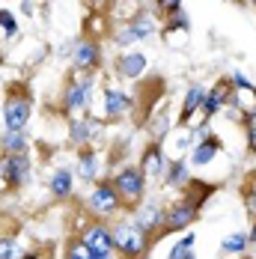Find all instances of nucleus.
<instances>
[{
  "label": "nucleus",
  "mask_w": 256,
  "mask_h": 259,
  "mask_svg": "<svg viewBox=\"0 0 256 259\" xmlns=\"http://www.w3.org/2000/svg\"><path fill=\"white\" fill-rule=\"evenodd\" d=\"M51 194L57 200H69L72 197V170L69 167H60L51 176Z\"/></svg>",
  "instance_id": "20"
},
{
  "label": "nucleus",
  "mask_w": 256,
  "mask_h": 259,
  "mask_svg": "<svg viewBox=\"0 0 256 259\" xmlns=\"http://www.w3.org/2000/svg\"><path fill=\"white\" fill-rule=\"evenodd\" d=\"M247 238H250V247H256V218H253V227H250V233H247Z\"/></svg>",
  "instance_id": "32"
},
{
  "label": "nucleus",
  "mask_w": 256,
  "mask_h": 259,
  "mask_svg": "<svg viewBox=\"0 0 256 259\" xmlns=\"http://www.w3.org/2000/svg\"><path fill=\"white\" fill-rule=\"evenodd\" d=\"M155 30H158V15H155V12H146V9H140L137 15H131L128 21L119 24V30L113 33V42L125 48V45H131V42H143V39L155 36Z\"/></svg>",
  "instance_id": "4"
},
{
  "label": "nucleus",
  "mask_w": 256,
  "mask_h": 259,
  "mask_svg": "<svg viewBox=\"0 0 256 259\" xmlns=\"http://www.w3.org/2000/svg\"><path fill=\"white\" fill-rule=\"evenodd\" d=\"M247 152H256V119L247 122Z\"/></svg>",
  "instance_id": "29"
},
{
  "label": "nucleus",
  "mask_w": 256,
  "mask_h": 259,
  "mask_svg": "<svg viewBox=\"0 0 256 259\" xmlns=\"http://www.w3.org/2000/svg\"><path fill=\"white\" fill-rule=\"evenodd\" d=\"M137 164H140V170L146 173V179H164V173H167V167H170V158L164 152L161 140L146 143V149H143V155H140Z\"/></svg>",
  "instance_id": "10"
},
{
  "label": "nucleus",
  "mask_w": 256,
  "mask_h": 259,
  "mask_svg": "<svg viewBox=\"0 0 256 259\" xmlns=\"http://www.w3.org/2000/svg\"><path fill=\"white\" fill-rule=\"evenodd\" d=\"M27 179H30V158H27V152L0 158V194L27 185Z\"/></svg>",
  "instance_id": "6"
},
{
  "label": "nucleus",
  "mask_w": 256,
  "mask_h": 259,
  "mask_svg": "<svg viewBox=\"0 0 256 259\" xmlns=\"http://www.w3.org/2000/svg\"><path fill=\"white\" fill-rule=\"evenodd\" d=\"M30 110H33V99L27 93H12L6 96L3 102V122L6 131H24L27 119H30Z\"/></svg>",
  "instance_id": "9"
},
{
  "label": "nucleus",
  "mask_w": 256,
  "mask_h": 259,
  "mask_svg": "<svg viewBox=\"0 0 256 259\" xmlns=\"http://www.w3.org/2000/svg\"><path fill=\"white\" fill-rule=\"evenodd\" d=\"M247 3H250V6H253V9H256V0H247Z\"/></svg>",
  "instance_id": "35"
},
{
  "label": "nucleus",
  "mask_w": 256,
  "mask_h": 259,
  "mask_svg": "<svg viewBox=\"0 0 256 259\" xmlns=\"http://www.w3.org/2000/svg\"><path fill=\"white\" fill-rule=\"evenodd\" d=\"M194 244H197V235H194V233H185V235L179 238V241H176V244L170 247L167 259H182L185 253H191V250H194Z\"/></svg>",
  "instance_id": "24"
},
{
  "label": "nucleus",
  "mask_w": 256,
  "mask_h": 259,
  "mask_svg": "<svg viewBox=\"0 0 256 259\" xmlns=\"http://www.w3.org/2000/svg\"><path fill=\"white\" fill-rule=\"evenodd\" d=\"M244 259H247V256H244Z\"/></svg>",
  "instance_id": "36"
},
{
  "label": "nucleus",
  "mask_w": 256,
  "mask_h": 259,
  "mask_svg": "<svg viewBox=\"0 0 256 259\" xmlns=\"http://www.w3.org/2000/svg\"><path fill=\"white\" fill-rule=\"evenodd\" d=\"M221 149H224L221 137L205 134L203 140H200V143H194V149H191V164H194V167H208L215 158L221 155Z\"/></svg>",
  "instance_id": "16"
},
{
  "label": "nucleus",
  "mask_w": 256,
  "mask_h": 259,
  "mask_svg": "<svg viewBox=\"0 0 256 259\" xmlns=\"http://www.w3.org/2000/svg\"><path fill=\"white\" fill-rule=\"evenodd\" d=\"M18 256V241L12 235H3L0 238V259H15Z\"/></svg>",
  "instance_id": "27"
},
{
  "label": "nucleus",
  "mask_w": 256,
  "mask_h": 259,
  "mask_svg": "<svg viewBox=\"0 0 256 259\" xmlns=\"http://www.w3.org/2000/svg\"><path fill=\"white\" fill-rule=\"evenodd\" d=\"M90 250H96L99 256L104 259H113L116 256V247H113V230L104 224V221H96V224H87L83 233L77 235Z\"/></svg>",
  "instance_id": "8"
},
{
  "label": "nucleus",
  "mask_w": 256,
  "mask_h": 259,
  "mask_svg": "<svg viewBox=\"0 0 256 259\" xmlns=\"http://www.w3.org/2000/svg\"><path fill=\"white\" fill-rule=\"evenodd\" d=\"M99 173H102V164H99V155L93 149H80L77 155V176L83 182H99Z\"/></svg>",
  "instance_id": "19"
},
{
  "label": "nucleus",
  "mask_w": 256,
  "mask_h": 259,
  "mask_svg": "<svg viewBox=\"0 0 256 259\" xmlns=\"http://www.w3.org/2000/svg\"><path fill=\"white\" fill-rule=\"evenodd\" d=\"M203 96H205V90L200 87V83H194V87L185 90L182 110H179V128H188V125H191V116L200 113V107H203Z\"/></svg>",
  "instance_id": "17"
},
{
  "label": "nucleus",
  "mask_w": 256,
  "mask_h": 259,
  "mask_svg": "<svg viewBox=\"0 0 256 259\" xmlns=\"http://www.w3.org/2000/svg\"><path fill=\"white\" fill-rule=\"evenodd\" d=\"M161 182H164L167 188H173V191H182V188L191 182V161H185V155H182V158H173Z\"/></svg>",
  "instance_id": "18"
},
{
  "label": "nucleus",
  "mask_w": 256,
  "mask_h": 259,
  "mask_svg": "<svg viewBox=\"0 0 256 259\" xmlns=\"http://www.w3.org/2000/svg\"><path fill=\"white\" fill-rule=\"evenodd\" d=\"M104 131V122L102 119H96V116H80V119H72L69 122V140L80 146V149H87L90 143H96L99 137H102Z\"/></svg>",
  "instance_id": "11"
},
{
  "label": "nucleus",
  "mask_w": 256,
  "mask_h": 259,
  "mask_svg": "<svg viewBox=\"0 0 256 259\" xmlns=\"http://www.w3.org/2000/svg\"><path fill=\"white\" fill-rule=\"evenodd\" d=\"M113 69H116L119 78L137 80V78H143V72H146V57L140 51H122V54H116Z\"/></svg>",
  "instance_id": "14"
},
{
  "label": "nucleus",
  "mask_w": 256,
  "mask_h": 259,
  "mask_svg": "<svg viewBox=\"0 0 256 259\" xmlns=\"http://www.w3.org/2000/svg\"><path fill=\"white\" fill-rule=\"evenodd\" d=\"M247 247H250L247 233H230L224 241H221V250H224V253H232V256H244Z\"/></svg>",
  "instance_id": "21"
},
{
  "label": "nucleus",
  "mask_w": 256,
  "mask_h": 259,
  "mask_svg": "<svg viewBox=\"0 0 256 259\" xmlns=\"http://www.w3.org/2000/svg\"><path fill=\"white\" fill-rule=\"evenodd\" d=\"M152 12L158 18H170V15L182 12V0H152Z\"/></svg>",
  "instance_id": "25"
},
{
  "label": "nucleus",
  "mask_w": 256,
  "mask_h": 259,
  "mask_svg": "<svg viewBox=\"0 0 256 259\" xmlns=\"http://www.w3.org/2000/svg\"><path fill=\"white\" fill-rule=\"evenodd\" d=\"M182 259H197V253H194V250H191V253H185V256Z\"/></svg>",
  "instance_id": "33"
},
{
  "label": "nucleus",
  "mask_w": 256,
  "mask_h": 259,
  "mask_svg": "<svg viewBox=\"0 0 256 259\" xmlns=\"http://www.w3.org/2000/svg\"><path fill=\"white\" fill-rule=\"evenodd\" d=\"M110 179H113L119 197H122V208H125V211H134V208L146 200L149 179H146V173L140 170V164H125V167L116 170Z\"/></svg>",
  "instance_id": "1"
},
{
  "label": "nucleus",
  "mask_w": 256,
  "mask_h": 259,
  "mask_svg": "<svg viewBox=\"0 0 256 259\" xmlns=\"http://www.w3.org/2000/svg\"><path fill=\"white\" fill-rule=\"evenodd\" d=\"M244 191H253L256 194V173H250V179H247V185H244Z\"/></svg>",
  "instance_id": "31"
},
{
  "label": "nucleus",
  "mask_w": 256,
  "mask_h": 259,
  "mask_svg": "<svg viewBox=\"0 0 256 259\" xmlns=\"http://www.w3.org/2000/svg\"><path fill=\"white\" fill-rule=\"evenodd\" d=\"M93 87H96V72H75L69 83H66V96H63V107L69 113L83 110L93 102Z\"/></svg>",
  "instance_id": "5"
},
{
  "label": "nucleus",
  "mask_w": 256,
  "mask_h": 259,
  "mask_svg": "<svg viewBox=\"0 0 256 259\" xmlns=\"http://www.w3.org/2000/svg\"><path fill=\"white\" fill-rule=\"evenodd\" d=\"M164 208L167 206H161V203H155V200H143L140 206L131 211V214H134L131 224H134L137 230H143L152 241H158V238H161V227H164Z\"/></svg>",
  "instance_id": "7"
},
{
  "label": "nucleus",
  "mask_w": 256,
  "mask_h": 259,
  "mask_svg": "<svg viewBox=\"0 0 256 259\" xmlns=\"http://www.w3.org/2000/svg\"><path fill=\"white\" fill-rule=\"evenodd\" d=\"M72 63H75L77 72H96L99 63H102V48L96 39H80L72 51Z\"/></svg>",
  "instance_id": "13"
},
{
  "label": "nucleus",
  "mask_w": 256,
  "mask_h": 259,
  "mask_svg": "<svg viewBox=\"0 0 256 259\" xmlns=\"http://www.w3.org/2000/svg\"><path fill=\"white\" fill-rule=\"evenodd\" d=\"M0 30H3L9 39L18 33V21H15V15H12L9 9H0Z\"/></svg>",
  "instance_id": "26"
},
{
  "label": "nucleus",
  "mask_w": 256,
  "mask_h": 259,
  "mask_svg": "<svg viewBox=\"0 0 256 259\" xmlns=\"http://www.w3.org/2000/svg\"><path fill=\"white\" fill-rule=\"evenodd\" d=\"M66 259H104V256H99L96 250H90L80 238H72V241L66 244Z\"/></svg>",
  "instance_id": "23"
},
{
  "label": "nucleus",
  "mask_w": 256,
  "mask_h": 259,
  "mask_svg": "<svg viewBox=\"0 0 256 259\" xmlns=\"http://www.w3.org/2000/svg\"><path fill=\"white\" fill-rule=\"evenodd\" d=\"M232 99V80L230 78H221L211 90H205L203 96V107H200V113H203V119H211V116H218Z\"/></svg>",
  "instance_id": "12"
},
{
  "label": "nucleus",
  "mask_w": 256,
  "mask_h": 259,
  "mask_svg": "<svg viewBox=\"0 0 256 259\" xmlns=\"http://www.w3.org/2000/svg\"><path fill=\"white\" fill-rule=\"evenodd\" d=\"M21 259H39V256H36V253H27V256H21Z\"/></svg>",
  "instance_id": "34"
},
{
  "label": "nucleus",
  "mask_w": 256,
  "mask_h": 259,
  "mask_svg": "<svg viewBox=\"0 0 256 259\" xmlns=\"http://www.w3.org/2000/svg\"><path fill=\"white\" fill-rule=\"evenodd\" d=\"M0 146H3V155H18V152H27V134H24V131H6V134H3V140H0Z\"/></svg>",
  "instance_id": "22"
},
{
  "label": "nucleus",
  "mask_w": 256,
  "mask_h": 259,
  "mask_svg": "<svg viewBox=\"0 0 256 259\" xmlns=\"http://www.w3.org/2000/svg\"><path fill=\"white\" fill-rule=\"evenodd\" d=\"M119 3H125V6H128V18H131V15H137V12L143 9V0H119ZM128 18H125V21H128Z\"/></svg>",
  "instance_id": "30"
},
{
  "label": "nucleus",
  "mask_w": 256,
  "mask_h": 259,
  "mask_svg": "<svg viewBox=\"0 0 256 259\" xmlns=\"http://www.w3.org/2000/svg\"><path fill=\"white\" fill-rule=\"evenodd\" d=\"M131 110H134V99H131L128 93L113 90V87L104 90V116H107V119H122Z\"/></svg>",
  "instance_id": "15"
},
{
  "label": "nucleus",
  "mask_w": 256,
  "mask_h": 259,
  "mask_svg": "<svg viewBox=\"0 0 256 259\" xmlns=\"http://www.w3.org/2000/svg\"><path fill=\"white\" fill-rule=\"evenodd\" d=\"M110 230H113V247L122 259H146L149 247L155 244L152 238L143 230H137L131 221H116Z\"/></svg>",
  "instance_id": "2"
},
{
  "label": "nucleus",
  "mask_w": 256,
  "mask_h": 259,
  "mask_svg": "<svg viewBox=\"0 0 256 259\" xmlns=\"http://www.w3.org/2000/svg\"><path fill=\"white\" fill-rule=\"evenodd\" d=\"M241 200H244L247 214H250V218H256V194H253V191H241Z\"/></svg>",
  "instance_id": "28"
},
{
  "label": "nucleus",
  "mask_w": 256,
  "mask_h": 259,
  "mask_svg": "<svg viewBox=\"0 0 256 259\" xmlns=\"http://www.w3.org/2000/svg\"><path fill=\"white\" fill-rule=\"evenodd\" d=\"M87 208H90L93 218H99V221L113 218V214L122 208V197H119L113 179H99L93 185V191H90V197H87Z\"/></svg>",
  "instance_id": "3"
}]
</instances>
